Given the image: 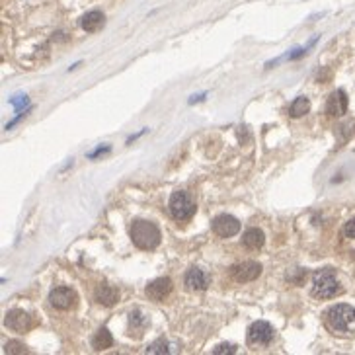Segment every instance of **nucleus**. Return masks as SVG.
I'll use <instances>...</instances> for the list:
<instances>
[{
	"instance_id": "10",
	"label": "nucleus",
	"mask_w": 355,
	"mask_h": 355,
	"mask_svg": "<svg viewBox=\"0 0 355 355\" xmlns=\"http://www.w3.org/2000/svg\"><path fill=\"white\" fill-rule=\"evenodd\" d=\"M170 291H172V281L168 277H158L153 283L146 285V297L150 300L160 302V300L166 299L168 295H170Z\"/></svg>"
},
{
	"instance_id": "11",
	"label": "nucleus",
	"mask_w": 355,
	"mask_h": 355,
	"mask_svg": "<svg viewBox=\"0 0 355 355\" xmlns=\"http://www.w3.org/2000/svg\"><path fill=\"white\" fill-rule=\"evenodd\" d=\"M347 111V96L344 90H336L332 96L328 98L326 104V113H330L334 117H340Z\"/></svg>"
},
{
	"instance_id": "3",
	"label": "nucleus",
	"mask_w": 355,
	"mask_h": 355,
	"mask_svg": "<svg viewBox=\"0 0 355 355\" xmlns=\"http://www.w3.org/2000/svg\"><path fill=\"white\" fill-rule=\"evenodd\" d=\"M131 238L133 244L141 250H155L160 244V231L153 222L148 221H135L131 226Z\"/></svg>"
},
{
	"instance_id": "21",
	"label": "nucleus",
	"mask_w": 355,
	"mask_h": 355,
	"mask_svg": "<svg viewBox=\"0 0 355 355\" xmlns=\"http://www.w3.org/2000/svg\"><path fill=\"white\" fill-rule=\"evenodd\" d=\"M234 351H236V347H234V345L222 344V345H219V347H215V351H213V353L221 355V353H234Z\"/></svg>"
},
{
	"instance_id": "14",
	"label": "nucleus",
	"mask_w": 355,
	"mask_h": 355,
	"mask_svg": "<svg viewBox=\"0 0 355 355\" xmlns=\"http://www.w3.org/2000/svg\"><path fill=\"white\" fill-rule=\"evenodd\" d=\"M80 26H82V30H86V32H90V34H94V32H98L102 26H104V14H102L100 10L88 12V14L82 16Z\"/></svg>"
},
{
	"instance_id": "6",
	"label": "nucleus",
	"mask_w": 355,
	"mask_h": 355,
	"mask_svg": "<svg viewBox=\"0 0 355 355\" xmlns=\"http://www.w3.org/2000/svg\"><path fill=\"white\" fill-rule=\"evenodd\" d=\"M260 273H262V266H260L258 262H252V260L240 262V264H236V266L231 267V275H233L238 283L254 281V279L260 277Z\"/></svg>"
},
{
	"instance_id": "15",
	"label": "nucleus",
	"mask_w": 355,
	"mask_h": 355,
	"mask_svg": "<svg viewBox=\"0 0 355 355\" xmlns=\"http://www.w3.org/2000/svg\"><path fill=\"white\" fill-rule=\"evenodd\" d=\"M242 242L248 250H258V248H262L264 242H266V238H264V233L260 231V229H248L242 236Z\"/></svg>"
},
{
	"instance_id": "19",
	"label": "nucleus",
	"mask_w": 355,
	"mask_h": 355,
	"mask_svg": "<svg viewBox=\"0 0 355 355\" xmlns=\"http://www.w3.org/2000/svg\"><path fill=\"white\" fill-rule=\"evenodd\" d=\"M166 345L168 344L164 342V340H158V342H155V344L150 345V347H148L146 351H148V353H168L170 349H168Z\"/></svg>"
},
{
	"instance_id": "1",
	"label": "nucleus",
	"mask_w": 355,
	"mask_h": 355,
	"mask_svg": "<svg viewBox=\"0 0 355 355\" xmlns=\"http://www.w3.org/2000/svg\"><path fill=\"white\" fill-rule=\"evenodd\" d=\"M326 324L336 336H353L355 309L351 305H334L326 312Z\"/></svg>"
},
{
	"instance_id": "8",
	"label": "nucleus",
	"mask_w": 355,
	"mask_h": 355,
	"mask_svg": "<svg viewBox=\"0 0 355 355\" xmlns=\"http://www.w3.org/2000/svg\"><path fill=\"white\" fill-rule=\"evenodd\" d=\"M213 231H215V234H219L221 238H231L234 234H238L240 222H238V219H234L233 215H219L213 221Z\"/></svg>"
},
{
	"instance_id": "22",
	"label": "nucleus",
	"mask_w": 355,
	"mask_h": 355,
	"mask_svg": "<svg viewBox=\"0 0 355 355\" xmlns=\"http://www.w3.org/2000/svg\"><path fill=\"white\" fill-rule=\"evenodd\" d=\"M344 234L347 236V238H355V219H351L349 222H345Z\"/></svg>"
},
{
	"instance_id": "12",
	"label": "nucleus",
	"mask_w": 355,
	"mask_h": 355,
	"mask_svg": "<svg viewBox=\"0 0 355 355\" xmlns=\"http://www.w3.org/2000/svg\"><path fill=\"white\" fill-rule=\"evenodd\" d=\"M186 287L189 291H205L209 287V275L197 267H193L186 273Z\"/></svg>"
},
{
	"instance_id": "17",
	"label": "nucleus",
	"mask_w": 355,
	"mask_h": 355,
	"mask_svg": "<svg viewBox=\"0 0 355 355\" xmlns=\"http://www.w3.org/2000/svg\"><path fill=\"white\" fill-rule=\"evenodd\" d=\"M111 344H113V338H111V334L108 332L106 328L98 330V332H96V336L92 338V347H94L96 351L108 349V347H111Z\"/></svg>"
},
{
	"instance_id": "2",
	"label": "nucleus",
	"mask_w": 355,
	"mask_h": 355,
	"mask_svg": "<svg viewBox=\"0 0 355 355\" xmlns=\"http://www.w3.org/2000/svg\"><path fill=\"white\" fill-rule=\"evenodd\" d=\"M340 293H342V287H340V281L336 277L334 269L326 267V269H320V271L314 273V277H312V295L316 299H334Z\"/></svg>"
},
{
	"instance_id": "5",
	"label": "nucleus",
	"mask_w": 355,
	"mask_h": 355,
	"mask_svg": "<svg viewBox=\"0 0 355 355\" xmlns=\"http://www.w3.org/2000/svg\"><path fill=\"white\" fill-rule=\"evenodd\" d=\"M273 340V328L266 320L254 322L248 328V344L250 345H267Z\"/></svg>"
},
{
	"instance_id": "16",
	"label": "nucleus",
	"mask_w": 355,
	"mask_h": 355,
	"mask_svg": "<svg viewBox=\"0 0 355 355\" xmlns=\"http://www.w3.org/2000/svg\"><path fill=\"white\" fill-rule=\"evenodd\" d=\"M144 328H146V318H144L143 314L139 311H135L129 314V334L135 338H139V336H143Z\"/></svg>"
},
{
	"instance_id": "13",
	"label": "nucleus",
	"mask_w": 355,
	"mask_h": 355,
	"mask_svg": "<svg viewBox=\"0 0 355 355\" xmlns=\"http://www.w3.org/2000/svg\"><path fill=\"white\" fill-rule=\"evenodd\" d=\"M94 297L104 307H113L119 300V291L115 287H111V285H100V287L96 289Z\"/></svg>"
},
{
	"instance_id": "4",
	"label": "nucleus",
	"mask_w": 355,
	"mask_h": 355,
	"mask_svg": "<svg viewBox=\"0 0 355 355\" xmlns=\"http://www.w3.org/2000/svg\"><path fill=\"white\" fill-rule=\"evenodd\" d=\"M195 203L186 191H174L170 197V213L176 221H189L195 215Z\"/></svg>"
},
{
	"instance_id": "18",
	"label": "nucleus",
	"mask_w": 355,
	"mask_h": 355,
	"mask_svg": "<svg viewBox=\"0 0 355 355\" xmlns=\"http://www.w3.org/2000/svg\"><path fill=\"white\" fill-rule=\"evenodd\" d=\"M309 110H311V102H309V98L300 96V98H297V100L291 104L289 113H291V117H302L305 113H309Z\"/></svg>"
},
{
	"instance_id": "7",
	"label": "nucleus",
	"mask_w": 355,
	"mask_h": 355,
	"mask_svg": "<svg viewBox=\"0 0 355 355\" xmlns=\"http://www.w3.org/2000/svg\"><path fill=\"white\" fill-rule=\"evenodd\" d=\"M49 300H51V305L59 309V311H68V309H74V305H77V293L72 291V289L68 287H57L51 291V295H49Z\"/></svg>"
},
{
	"instance_id": "9",
	"label": "nucleus",
	"mask_w": 355,
	"mask_h": 355,
	"mask_svg": "<svg viewBox=\"0 0 355 355\" xmlns=\"http://www.w3.org/2000/svg\"><path fill=\"white\" fill-rule=\"evenodd\" d=\"M6 326L14 332H28L35 326V320L23 311H10L6 314Z\"/></svg>"
},
{
	"instance_id": "20",
	"label": "nucleus",
	"mask_w": 355,
	"mask_h": 355,
	"mask_svg": "<svg viewBox=\"0 0 355 355\" xmlns=\"http://www.w3.org/2000/svg\"><path fill=\"white\" fill-rule=\"evenodd\" d=\"M6 351H8V353H23L26 349H23V345L18 344V342H8V344H6Z\"/></svg>"
}]
</instances>
